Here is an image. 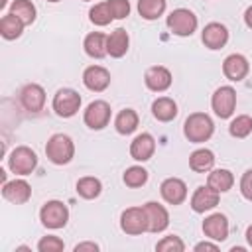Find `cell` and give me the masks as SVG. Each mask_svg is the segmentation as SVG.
<instances>
[{"instance_id": "d590c367", "label": "cell", "mask_w": 252, "mask_h": 252, "mask_svg": "<svg viewBox=\"0 0 252 252\" xmlns=\"http://www.w3.org/2000/svg\"><path fill=\"white\" fill-rule=\"evenodd\" d=\"M106 4L110 8V14L114 20L128 18V14H130V2L128 0H106Z\"/></svg>"}, {"instance_id": "277c9868", "label": "cell", "mask_w": 252, "mask_h": 252, "mask_svg": "<svg viewBox=\"0 0 252 252\" xmlns=\"http://www.w3.org/2000/svg\"><path fill=\"white\" fill-rule=\"evenodd\" d=\"M39 220L45 228H51V230L63 228L69 220V209L61 201H55V199L47 201V203H43V207L39 211Z\"/></svg>"}, {"instance_id": "d6a6232c", "label": "cell", "mask_w": 252, "mask_h": 252, "mask_svg": "<svg viewBox=\"0 0 252 252\" xmlns=\"http://www.w3.org/2000/svg\"><path fill=\"white\" fill-rule=\"evenodd\" d=\"M89 20L94 24V26H108L114 18L110 14V8L106 2H100V4H94L91 10H89Z\"/></svg>"}, {"instance_id": "5b68a950", "label": "cell", "mask_w": 252, "mask_h": 252, "mask_svg": "<svg viewBox=\"0 0 252 252\" xmlns=\"http://www.w3.org/2000/svg\"><path fill=\"white\" fill-rule=\"evenodd\" d=\"M37 165V156L28 146H18L8 156V167L16 175H30Z\"/></svg>"}, {"instance_id": "8fae6325", "label": "cell", "mask_w": 252, "mask_h": 252, "mask_svg": "<svg viewBox=\"0 0 252 252\" xmlns=\"http://www.w3.org/2000/svg\"><path fill=\"white\" fill-rule=\"evenodd\" d=\"M171 81H173L171 71H169L167 67H163V65H152V67H148L146 73H144V83H146V87H148L150 91H154V93H163V91H167V89L171 87Z\"/></svg>"}, {"instance_id": "3957f363", "label": "cell", "mask_w": 252, "mask_h": 252, "mask_svg": "<svg viewBox=\"0 0 252 252\" xmlns=\"http://www.w3.org/2000/svg\"><path fill=\"white\" fill-rule=\"evenodd\" d=\"M167 28L171 30V33L179 35V37H189L193 35V32L197 30V16L189 10V8H175L167 20H165Z\"/></svg>"}, {"instance_id": "60d3db41", "label": "cell", "mask_w": 252, "mask_h": 252, "mask_svg": "<svg viewBox=\"0 0 252 252\" xmlns=\"http://www.w3.org/2000/svg\"><path fill=\"white\" fill-rule=\"evenodd\" d=\"M246 240H248V246L252 248V224L246 228Z\"/></svg>"}, {"instance_id": "7a4b0ae2", "label": "cell", "mask_w": 252, "mask_h": 252, "mask_svg": "<svg viewBox=\"0 0 252 252\" xmlns=\"http://www.w3.org/2000/svg\"><path fill=\"white\" fill-rule=\"evenodd\" d=\"M45 156L55 165H65L75 156V144L67 134H53L45 144Z\"/></svg>"}, {"instance_id": "4fadbf2b", "label": "cell", "mask_w": 252, "mask_h": 252, "mask_svg": "<svg viewBox=\"0 0 252 252\" xmlns=\"http://www.w3.org/2000/svg\"><path fill=\"white\" fill-rule=\"evenodd\" d=\"M159 193H161V199L165 203H169V205H181L187 199V185L179 177H167V179L161 181Z\"/></svg>"}, {"instance_id": "d6986e66", "label": "cell", "mask_w": 252, "mask_h": 252, "mask_svg": "<svg viewBox=\"0 0 252 252\" xmlns=\"http://www.w3.org/2000/svg\"><path fill=\"white\" fill-rule=\"evenodd\" d=\"M2 195L6 201L14 205H24L32 197V187L26 179H12V181L2 183Z\"/></svg>"}, {"instance_id": "603a6c76", "label": "cell", "mask_w": 252, "mask_h": 252, "mask_svg": "<svg viewBox=\"0 0 252 252\" xmlns=\"http://www.w3.org/2000/svg\"><path fill=\"white\" fill-rule=\"evenodd\" d=\"M85 53L93 59H102L106 53V35L102 32H91L83 41Z\"/></svg>"}, {"instance_id": "cb8c5ba5", "label": "cell", "mask_w": 252, "mask_h": 252, "mask_svg": "<svg viewBox=\"0 0 252 252\" xmlns=\"http://www.w3.org/2000/svg\"><path fill=\"white\" fill-rule=\"evenodd\" d=\"M215 165V154L207 148H199L189 156V167L195 173H207Z\"/></svg>"}, {"instance_id": "f1b7e54d", "label": "cell", "mask_w": 252, "mask_h": 252, "mask_svg": "<svg viewBox=\"0 0 252 252\" xmlns=\"http://www.w3.org/2000/svg\"><path fill=\"white\" fill-rule=\"evenodd\" d=\"M165 12V0H138V14L152 22L158 20Z\"/></svg>"}, {"instance_id": "30bf717a", "label": "cell", "mask_w": 252, "mask_h": 252, "mask_svg": "<svg viewBox=\"0 0 252 252\" xmlns=\"http://www.w3.org/2000/svg\"><path fill=\"white\" fill-rule=\"evenodd\" d=\"M146 211V219H148V232H163L169 226V213L163 205L156 203V201H148L146 205H142Z\"/></svg>"}, {"instance_id": "ab89813d", "label": "cell", "mask_w": 252, "mask_h": 252, "mask_svg": "<svg viewBox=\"0 0 252 252\" xmlns=\"http://www.w3.org/2000/svg\"><path fill=\"white\" fill-rule=\"evenodd\" d=\"M244 24L252 30V6H248V8H246V12H244Z\"/></svg>"}, {"instance_id": "83f0119b", "label": "cell", "mask_w": 252, "mask_h": 252, "mask_svg": "<svg viewBox=\"0 0 252 252\" xmlns=\"http://www.w3.org/2000/svg\"><path fill=\"white\" fill-rule=\"evenodd\" d=\"M10 14L18 16L26 26H32L35 22V6L32 0H14L10 6Z\"/></svg>"}, {"instance_id": "8992f818", "label": "cell", "mask_w": 252, "mask_h": 252, "mask_svg": "<svg viewBox=\"0 0 252 252\" xmlns=\"http://www.w3.org/2000/svg\"><path fill=\"white\" fill-rule=\"evenodd\" d=\"M211 106L219 118H230L236 108V91L230 85H222L213 93Z\"/></svg>"}, {"instance_id": "44dd1931", "label": "cell", "mask_w": 252, "mask_h": 252, "mask_svg": "<svg viewBox=\"0 0 252 252\" xmlns=\"http://www.w3.org/2000/svg\"><path fill=\"white\" fill-rule=\"evenodd\" d=\"M128 45H130V35L124 28H116L114 32H110V35H106V53L114 59L124 57Z\"/></svg>"}, {"instance_id": "f35d334b", "label": "cell", "mask_w": 252, "mask_h": 252, "mask_svg": "<svg viewBox=\"0 0 252 252\" xmlns=\"http://www.w3.org/2000/svg\"><path fill=\"white\" fill-rule=\"evenodd\" d=\"M195 250L197 252H201V250H213V252H217L219 250V244L217 242H199V244H195Z\"/></svg>"}, {"instance_id": "4316f807", "label": "cell", "mask_w": 252, "mask_h": 252, "mask_svg": "<svg viewBox=\"0 0 252 252\" xmlns=\"http://www.w3.org/2000/svg\"><path fill=\"white\" fill-rule=\"evenodd\" d=\"M24 26H26V24H24L18 16H14V14L8 12V14L2 16V20H0V33H2L4 39L12 41V39H18V37L22 35Z\"/></svg>"}, {"instance_id": "e0dca14e", "label": "cell", "mask_w": 252, "mask_h": 252, "mask_svg": "<svg viewBox=\"0 0 252 252\" xmlns=\"http://www.w3.org/2000/svg\"><path fill=\"white\" fill-rule=\"evenodd\" d=\"M201 39H203L205 47H209V49H213V51H215V49H220V47H224L226 41H228V30H226V26L220 24V22H211V24H207V26L203 28Z\"/></svg>"}, {"instance_id": "52a82bcc", "label": "cell", "mask_w": 252, "mask_h": 252, "mask_svg": "<svg viewBox=\"0 0 252 252\" xmlns=\"http://www.w3.org/2000/svg\"><path fill=\"white\" fill-rule=\"evenodd\" d=\"M81 108V94L73 89H59L53 96V110L61 118H71Z\"/></svg>"}, {"instance_id": "5bb4252c", "label": "cell", "mask_w": 252, "mask_h": 252, "mask_svg": "<svg viewBox=\"0 0 252 252\" xmlns=\"http://www.w3.org/2000/svg\"><path fill=\"white\" fill-rule=\"evenodd\" d=\"M250 71V63L242 53H230L224 61H222V73L228 81L238 83L242 81Z\"/></svg>"}, {"instance_id": "7c38bea8", "label": "cell", "mask_w": 252, "mask_h": 252, "mask_svg": "<svg viewBox=\"0 0 252 252\" xmlns=\"http://www.w3.org/2000/svg\"><path fill=\"white\" fill-rule=\"evenodd\" d=\"M20 102H22V106H24L28 112H32V114L41 112L43 106H45V91H43V87L37 85V83L26 85V87L20 91Z\"/></svg>"}, {"instance_id": "7402d4cb", "label": "cell", "mask_w": 252, "mask_h": 252, "mask_svg": "<svg viewBox=\"0 0 252 252\" xmlns=\"http://www.w3.org/2000/svg\"><path fill=\"white\" fill-rule=\"evenodd\" d=\"M152 114L159 122H171L177 116V102L169 96H158L152 102Z\"/></svg>"}, {"instance_id": "f546056e", "label": "cell", "mask_w": 252, "mask_h": 252, "mask_svg": "<svg viewBox=\"0 0 252 252\" xmlns=\"http://www.w3.org/2000/svg\"><path fill=\"white\" fill-rule=\"evenodd\" d=\"M100 191H102V183L96 177L87 175V177H81L77 181V193L83 199H96L100 195Z\"/></svg>"}, {"instance_id": "836d02e7", "label": "cell", "mask_w": 252, "mask_h": 252, "mask_svg": "<svg viewBox=\"0 0 252 252\" xmlns=\"http://www.w3.org/2000/svg\"><path fill=\"white\" fill-rule=\"evenodd\" d=\"M156 250H159V252H183L185 250V244H183V240L179 236L169 234V236H163L156 244Z\"/></svg>"}, {"instance_id": "6da1fadb", "label": "cell", "mask_w": 252, "mask_h": 252, "mask_svg": "<svg viewBox=\"0 0 252 252\" xmlns=\"http://www.w3.org/2000/svg\"><path fill=\"white\" fill-rule=\"evenodd\" d=\"M215 132V122L209 114L205 112H193L185 118L183 122V134L189 142L193 144H203L207 142Z\"/></svg>"}, {"instance_id": "1f68e13d", "label": "cell", "mask_w": 252, "mask_h": 252, "mask_svg": "<svg viewBox=\"0 0 252 252\" xmlns=\"http://www.w3.org/2000/svg\"><path fill=\"white\" fill-rule=\"evenodd\" d=\"M228 132H230L232 138H246V136H250V132H252V116H248V114L236 116L230 122Z\"/></svg>"}, {"instance_id": "4dcf8cb0", "label": "cell", "mask_w": 252, "mask_h": 252, "mask_svg": "<svg viewBox=\"0 0 252 252\" xmlns=\"http://www.w3.org/2000/svg\"><path fill=\"white\" fill-rule=\"evenodd\" d=\"M122 181H124L128 187H132V189L142 187V185H146V181H148V171H146L142 165H132V167H128V169L124 171Z\"/></svg>"}, {"instance_id": "9a60e30c", "label": "cell", "mask_w": 252, "mask_h": 252, "mask_svg": "<svg viewBox=\"0 0 252 252\" xmlns=\"http://www.w3.org/2000/svg\"><path fill=\"white\" fill-rule=\"evenodd\" d=\"M219 199H220L219 191H215L211 185H201L195 189L191 197V209L195 213H207L219 205Z\"/></svg>"}, {"instance_id": "484cf974", "label": "cell", "mask_w": 252, "mask_h": 252, "mask_svg": "<svg viewBox=\"0 0 252 252\" xmlns=\"http://www.w3.org/2000/svg\"><path fill=\"white\" fill-rule=\"evenodd\" d=\"M207 185H211L219 193H226L234 185V175L230 169H213L207 177Z\"/></svg>"}, {"instance_id": "d4e9b609", "label": "cell", "mask_w": 252, "mask_h": 252, "mask_svg": "<svg viewBox=\"0 0 252 252\" xmlns=\"http://www.w3.org/2000/svg\"><path fill=\"white\" fill-rule=\"evenodd\" d=\"M138 122H140L138 112H136L134 108H124V110H120V112L116 114V118H114V128H116L118 134L128 136V134H132V132L138 128Z\"/></svg>"}, {"instance_id": "ac0fdd59", "label": "cell", "mask_w": 252, "mask_h": 252, "mask_svg": "<svg viewBox=\"0 0 252 252\" xmlns=\"http://www.w3.org/2000/svg\"><path fill=\"white\" fill-rule=\"evenodd\" d=\"M83 83L93 93H102L110 85V73L102 65H91L83 73Z\"/></svg>"}, {"instance_id": "74e56055", "label": "cell", "mask_w": 252, "mask_h": 252, "mask_svg": "<svg viewBox=\"0 0 252 252\" xmlns=\"http://www.w3.org/2000/svg\"><path fill=\"white\" fill-rule=\"evenodd\" d=\"M83 250L96 252V250H98V244H96V242H81V244L75 246V252H83Z\"/></svg>"}, {"instance_id": "b9f144b4", "label": "cell", "mask_w": 252, "mask_h": 252, "mask_svg": "<svg viewBox=\"0 0 252 252\" xmlns=\"http://www.w3.org/2000/svg\"><path fill=\"white\" fill-rule=\"evenodd\" d=\"M47 2H59V0H47Z\"/></svg>"}, {"instance_id": "ffe728a7", "label": "cell", "mask_w": 252, "mask_h": 252, "mask_svg": "<svg viewBox=\"0 0 252 252\" xmlns=\"http://www.w3.org/2000/svg\"><path fill=\"white\" fill-rule=\"evenodd\" d=\"M154 152H156V140L148 132L138 134L132 140V144H130V156L136 161H148V159H152Z\"/></svg>"}, {"instance_id": "e575fe53", "label": "cell", "mask_w": 252, "mask_h": 252, "mask_svg": "<svg viewBox=\"0 0 252 252\" xmlns=\"http://www.w3.org/2000/svg\"><path fill=\"white\" fill-rule=\"evenodd\" d=\"M65 248V242L59 238V236H43L39 242H37V250L39 252H59Z\"/></svg>"}, {"instance_id": "9c48e42d", "label": "cell", "mask_w": 252, "mask_h": 252, "mask_svg": "<svg viewBox=\"0 0 252 252\" xmlns=\"http://www.w3.org/2000/svg\"><path fill=\"white\" fill-rule=\"evenodd\" d=\"M110 116H112V110H110V104L106 100H93L85 108L83 120L91 130H102L108 126Z\"/></svg>"}, {"instance_id": "2e32d148", "label": "cell", "mask_w": 252, "mask_h": 252, "mask_svg": "<svg viewBox=\"0 0 252 252\" xmlns=\"http://www.w3.org/2000/svg\"><path fill=\"white\" fill-rule=\"evenodd\" d=\"M203 232L207 238L215 242H222L228 238V219L222 213H213L203 220Z\"/></svg>"}, {"instance_id": "ba28073f", "label": "cell", "mask_w": 252, "mask_h": 252, "mask_svg": "<svg viewBox=\"0 0 252 252\" xmlns=\"http://www.w3.org/2000/svg\"><path fill=\"white\" fill-rule=\"evenodd\" d=\"M120 228L130 236H138V234L148 232V219H146L144 207H128L126 211H122Z\"/></svg>"}, {"instance_id": "8d00e7d4", "label": "cell", "mask_w": 252, "mask_h": 252, "mask_svg": "<svg viewBox=\"0 0 252 252\" xmlns=\"http://www.w3.org/2000/svg\"><path fill=\"white\" fill-rule=\"evenodd\" d=\"M240 193L246 201L252 203V169H246L240 177Z\"/></svg>"}, {"instance_id": "7bdbcfd3", "label": "cell", "mask_w": 252, "mask_h": 252, "mask_svg": "<svg viewBox=\"0 0 252 252\" xmlns=\"http://www.w3.org/2000/svg\"><path fill=\"white\" fill-rule=\"evenodd\" d=\"M85 2H89V0H85Z\"/></svg>"}]
</instances>
